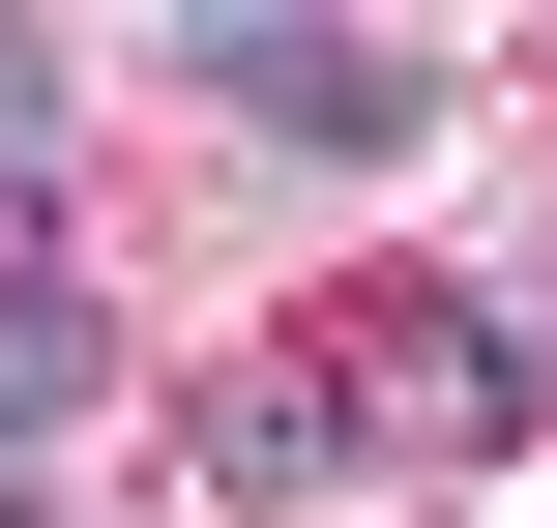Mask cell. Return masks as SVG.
<instances>
[{
    "label": "cell",
    "mask_w": 557,
    "mask_h": 528,
    "mask_svg": "<svg viewBox=\"0 0 557 528\" xmlns=\"http://www.w3.org/2000/svg\"><path fill=\"white\" fill-rule=\"evenodd\" d=\"M176 470H206L235 528H352L382 470H411V412H382V353H352V323H294V353H235V382L176 412Z\"/></svg>",
    "instance_id": "obj_1"
},
{
    "label": "cell",
    "mask_w": 557,
    "mask_h": 528,
    "mask_svg": "<svg viewBox=\"0 0 557 528\" xmlns=\"http://www.w3.org/2000/svg\"><path fill=\"white\" fill-rule=\"evenodd\" d=\"M176 88L264 118V147H323V176H382V147L441 118V29H294V0H235V29H176Z\"/></svg>",
    "instance_id": "obj_2"
},
{
    "label": "cell",
    "mask_w": 557,
    "mask_h": 528,
    "mask_svg": "<svg viewBox=\"0 0 557 528\" xmlns=\"http://www.w3.org/2000/svg\"><path fill=\"white\" fill-rule=\"evenodd\" d=\"M352 353H382V412H411V441H529V412H557L529 353H499V294H411V323H352Z\"/></svg>",
    "instance_id": "obj_3"
},
{
    "label": "cell",
    "mask_w": 557,
    "mask_h": 528,
    "mask_svg": "<svg viewBox=\"0 0 557 528\" xmlns=\"http://www.w3.org/2000/svg\"><path fill=\"white\" fill-rule=\"evenodd\" d=\"M88 382H117V294H88V265H0V470H29Z\"/></svg>",
    "instance_id": "obj_4"
},
{
    "label": "cell",
    "mask_w": 557,
    "mask_h": 528,
    "mask_svg": "<svg viewBox=\"0 0 557 528\" xmlns=\"http://www.w3.org/2000/svg\"><path fill=\"white\" fill-rule=\"evenodd\" d=\"M59 88H88V59H59V29H0V118H59Z\"/></svg>",
    "instance_id": "obj_5"
},
{
    "label": "cell",
    "mask_w": 557,
    "mask_h": 528,
    "mask_svg": "<svg viewBox=\"0 0 557 528\" xmlns=\"http://www.w3.org/2000/svg\"><path fill=\"white\" fill-rule=\"evenodd\" d=\"M499 353H529V382H557V265H529V294H499Z\"/></svg>",
    "instance_id": "obj_6"
},
{
    "label": "cell",
    "mask_w": 557,
    "mask_h": 528,
    "mask_svg": "<svg viewBox=\"0 0 557 528\" xmlns=\"http://www.w3.org/2000/svg\"><path fill=\"white\" fill-rule=\"evenodd\" d=\"M0 528H59V500H0Z\"/></svg>",
    "instance_id": "obj_7"
}]
</instances>
